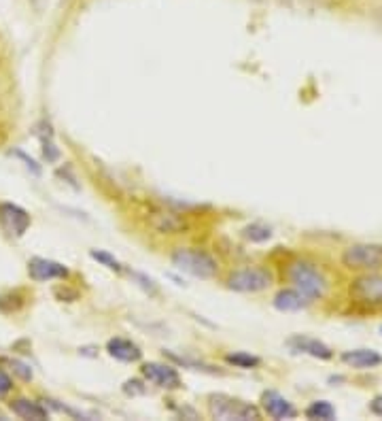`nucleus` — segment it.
I'll return each mask as SVG.
<instances>
[{"mask_svg":"<svg viewBox=\"0 0 382 421\" xmlns=\"http://www.w3.org/2000/svg\"><path fill=\"white\" fill-rule=\"evenodd\" d=\"M342 264L350 271H378L382 269V245H350L342 253Z\"/></svg>","mask_w":382,"mask_h":421,"instance_id":"nucleus-4","label":"nucleus"},{"mask_svg":"<svg viewBox=\"0 0 382 421\" xmlns=\"http://www.w3.org/2000/svg\"><path fill=\"white\" fill-rule=\"evenodd\" d=\"M380 334H382V328H380Z\"/></svg>","mask_w":382,"mask_h":421,"instance_id":"nucleus-25","label":"nucleus"},{"mask_svg":"<svg viewBox=\"0 0 382 421\" xmlns=\"http://www.w3.org/2000/svg\"><path fill=\"white\" fill-rule=\"evenodd\" d=\"M11 387H13L11 376L5 370H0V396H5L7 391H11Z\"/></svg>","mask_w":382,"mask_h":421,"instance_id":"nucleus-22","label":"nucleus"},{"mask_svg":"<svg viewBox=\"0 0 382 421\" xmlns=\"http://www.w3.org/2000/svg\"><path fill=\"white\" fill-rule=\"evenodd\" d=\"M261 402H263V409L270 417H274V419H291V417H296V409L294 405H291L285 396H280L278 391H265L263 398H261Z\"/></svg>","mask_w":382,"mask_h":421,"instance_id":"nucleus-11","label":"nucleus"},{"mask_svg":"<svg viewBox=\"0 0 382 421\" xmlns=\"http://www.w3.org/2000/svg\"><path fill=\"white\" fill-rule=\"evenodd\" d=\"M342 362L353 368H376L382 364V356L374 349H353L342 353Z\"/></svg>","mask_w":382,"mask_h":421,"instance_id":"nucleus-15","label":"nucleus"},{"mask_svg":"<svg viewBox=\"0 0 382 421\" xmlns=\"http://www.w3.org/2000/svg\"><path fill=\"white\" fill-rule=\"evenodd\" d=\"M242 236L246 240H251V242H265L270 236H272V230H270L267 226H263V224H251V226H246L242 230Z\"/></svg>","mask_w":382,"mask_h":421,"instance_id":"nucleus-18","label":"nucleus"},{"mask_svg":"<svg viewBox=\"0 0 382 421\" xmlns=\"http://www.w3.org/2000/svg\"><path fill=\"white\" fill-rule=\"evenodd\" d=\"M350 298L366 306L382 304V275H361L350 283Z\"/></svg>","mask_w":382,"mask_h":421,"instance_id":"nucleus-6","label":"nucleus"},{"mask_svg":"<svg viewBox=\"0 0 382 421\" xmlns=\"http://www.w3.org/2000/svg\"><path fill=\"white\" fill-rule=\"evenodd\" d=\"M287 277L294 283L296 290H300L308 300H319L327 294L325 275L308 262H294L289 266Z\"/></svg>","mask_w":382,"mask_h":421,"instance_id":"nucleus-1","label":"nucleus"},{"mask_svg":"<svg viewBox=\"0 0 382 421\" xmlns=\"http://www.w3.org/2000/svg\"><path fill=\"white\" fill-rule=\"evenodd\" d=\"M11 366H13V370L21 376V379L24 381H30L32 379V370H30V366H26L24 362H17V360H13L11 362Z\"/></svg>","mask_w":382,"mask_h":421,"instance_id":"nucleus-21","label":"nucleus"},{"mask_svg":"<svg viewBox=\"0 0 382 421\" xmlns=\"http://www.w3.org/2000/svg\"><path fill=\"white\" fill-rule=\"evenodd\" d=\"M11 411L21 419H32V421H43V419L49 417L47 409H45L43 405H38L34 400H26V398H17V400H13Z\"/></svg>","mask_w":382,"mask_h":421,"instance_id":"nucleus-16","label":"nucleus"},{"mask_svg":"<svg viewBox=\"0 0 382 421\" xmlns=\"http://www.w3.org/2000/svg\"><path fill=\"white\" fill-rule=\"evenodd\" d=\"M226 360L238 368H255L261 364V360L251 356V353H230V356H226Z\"/></svg>","mask_w":382,"mask_h":421,"instance_id":"nucleus-19","label":"nucleus"},{"mask_svg":"<svg viewBox=\"0 0 382 421\" xmlns=\"http://www.w3.org/2000/svg\"><path fill=\"white\" fill-rule=\"evenodd\" d=\"M270 285H272V275H270L265 269H255V266L234 271L228 277V287H230V290L242 292V294H257V292L267 290Z\"/></svg>","mask_w":382,"mask_h":421,"instance_id":"nucleus-3","label":"nucleus"},{"mask_svg":"<svg viewBox=\"0 0 382 421\" xmlns=\"http://www.w3.org/2000/svg\"><path fill=\"white\" fill-rule=\"evenodd\" d=\"M28 275L34 281H51V279H64L69 275V271L60 262H53L47 258H32L28 262Z\"/></svg>","mask_w":382,"mask_h":421,"instance_id":"nucleus-9","label":"nucleus"},{"mask_svg":"<svg viewBox=\"0 0 382 421\" xmlns=\"http://www.w3.org/2000/svg\"><path fill=\"white\" fill-rule=\"evenodd\" d=\"M306 417L308 419H323V421H331L335 417V409L325 402V400H317L312 402L308 409H306Z\"/></svg>","mask_w":382,"mask_h":421,"instance_id":"nucleus-17","label":"nucleus"},{"mask_svg":"<svg viewBox=\"0 0 382 421\" xmlns=\"http://www.w3.org/2000/svg\"><path fill=\"white\" fill-rule=\"evenodd\" d=\"M370 411L378 417H382V396H376L374 400L370 402Z\"/></svg>","mask_w":382,"mask_h":421,"instance_id":"nucleus-24","label":"nucleus"},{"mask_svg":"<svg viewBox=\"0 0 382 421\" xmlns=\"http://www.w3.org/2000/svg\"><path fill=\"white\" fill-rule=\"evenodd\" d=\"M89 255H92L94 260H98L100 264H104L106 269H110V271H119L121 266H119V262L113 258V255H108V253H104V251H98V249H92L89 251Z\"/></svg>","mask_w":382,"mask_h":421,"instance_id":"nucleus-20","label":"nucleus"},{"mask_svg":"<svg viewBox=\"0 0 382 421\" xmlns=\"http://www.w3.org/2000/svg\"><path fill=\"white\" fill-rule=\"evenodd\" d=\"M149 226L162 234H176L185 228V219L172 211H155L149 215Z\"/></svg>","mask_w":382,"mask_h":421,"instance_id":"nucleus-10","label":"nucleus"},{"mask_svg":"<svg viewBox=\"0 0 382 421\" xmlns=\"http://www.w3.org/2000/svg\"><path fill=\"white\" fill-rule=\"evenodd\" d=\"M106 351L110 358H115L119 362H139L143 358V351L136 343H132L128 339H110L106 343Z\"/></svg>","mask_w":382,"mask_h":421,"instance_id":"nucleus-12","label":"nucleus"},{"mask_svg":"<svg viewBox=\"0 0 382 421\" xmlns=\"http://www.w3.org/2000/svg\"><path fill=\"white\" fill-rule=\"evenodd\" d=\"M0 224L11 236H21L30 226V215L17 205L5 203L0 205Z\"/></svg>","mask_w":382,"mask_h":421,"instance_id":"nucleus-7","label":"nucleus"},{"mask_svg":"<svg viewBox=\"0 0 382 421\" xmlns=\"http://www.w3.org/2000/svg\"><path fill=\"white\" fill-rule=\"evenodd\" d=\"M289 347L294 351H300V353H306V356H312V358H319V360H329L333 353L331 349L317 341V339H310V337H294L289 341Z\"/></svg>","mask_w":382,"mask_h":421,"instance_id":"nucleus-13","label":"nucleus"},{"mask_svg":"<svg viewBox=\"0 0 382 421\" xmlns=\"http://www.w3.org/2000/svg\"><path fill=\"white\" fill-rule=\"evenodd\" d=\"M11 153H13V156H17V158H21V160H24V162H26V166H28V168H30V170H32L34 174H40V168L36 166V162H34L32 158H28L24 151H11Z\"/></svg>","mask_w":382,"mask_h":421,"instance_id":"nucleus-23","label":"nucleus"},{"mask_svg":"<svg viewBox=\"0 0 382 421\" xmlns=\"http://www.w3.org/2000/svg\"><path fill=\"white\" fill-rule=\"evenodd\" d=\"M211 415L217 419H238V421H249V419H259V411L242 400H234L228 396H211L208 402Z\"/></svg>","mask_w":382,"mask_h":421,"instance_id":"nucleus-5","label":"nucleus"},{"mask_svg":"<svg viewBox=\"0 0 382 421\" xmlns=\"http://www.w3.org/2000/svg\"><path fill=\"white\" fill-rule=\"evenodd\" d=\"M308 300L300 290H280L276 296H274V308H278L280 313H296V311H302V308L308 306Z\"/></svg>","mask_w":382,"mask_h":421,"instance_id":"nucleus-14","label":"nucleus"},{"mask_svg":"<svg viewBox=\"0 0 382 421\" xmlns=\"http://www.w3.org/2000/svg\"><path fill=\"white\" fill-rule=\"evenodd\" d=\"M143 374L147 376V381H151L157 387H164V389L181 387V376H178V372L168 364L149 362V364L143 366Z\"/></svg>","mask_w":382,"mask_h":421,"instance_id":"nucleus-8","label":"nucleus"},{"mask_svg":"<svg viewBox=\"0 0 382 421\" xmlns=\"http://www.w3.org/2000/svg\"><path fill=\"white\" fill-rule=\"evenodd\" d=\"M172 264L178 271H183V273L198 277V279H211L217 275V260L206 251L176 249L172 253Z\"/></svg>","mask_w":382,"mask_h":421,"instance_id":"nucleus-2","label":"nucleus"}]
</instances>
